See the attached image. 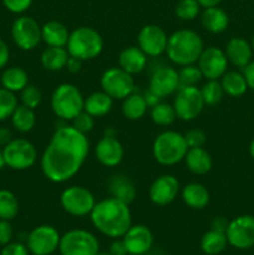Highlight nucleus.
<instances>
[{"mask_svg": "<svg viewBox=\"0 0 254 255\" xmlns=\"http://www.w3.org/2000/svg\"><path fill=\"white\" fill-rule=\"evenodd\" d=\"M89 151L90 142L86 134L71 125L59 127L40 159L42 174L52 183H65L79 173Z\"/></svg>", "mask_w": 254, "mask_h": 255, "instance_id": "obj_1", "label": "nucleus"}, {"mask_svg": "<svg viewBox=\"0 0 254 255\" xmlns=\"http://www.w3.org/2000/svg\"><path fill=\"white\" fill-rule=\"evenodd\" d=\"M91 223L97 231L109 238H122L132 226V214L128 204L110 197L96 202L91 214Z\"/></svg>", "mask_w": 254, "mask_h": 255, "instance_id": "obj_2", "label": "nucleus"}, {"mask_svg": "<svg viewBox=\"0 0 254 255\" xmlns=\"http://www.w3.org/2000/svg\"><path fill=\"white\" fill-rule=\"evenodd\" d=\"M204 49L203 40L196 31L189 29L177 30L168 36L166 54L178 66L196 64Z\"/></svg>", "mask_w": 254, "mask_h": 255, "instance_id": "obj_3", "label": "nucleus"}, {"mask_svg": "<svg viewBox=\"0 0 254 255\" xmlns=\"http://www.w3.org/2000/svg\"><path fill=\"white\" fill-rule=\"evenodd\" d=\"M188 149L184 134L172 129L159 133L152 144L154 159L162 166H174L179 163L184 159Z\"/></svg>", "mask_w": 254, "mask_h": 255, "instance_id": "obj_4", "label": "nucleus"}, {"mask_svg": "<svg viewBox=\"0 0 254 255\" xmlns=\"http://www.w3.org/2000/svg\"><path fill=\"white\" fill-rule=\"evenodd\" d=\"M66 49L70 56L89 61L100 56L104 50V39L94 27L80 26L70 32Z\"/></svg>", "mask_w": 254, "mask_h": 255, "instance_id": "obj_5", "label": "nucleus"}, {"mask_svg": "<svg viewBox=\"0 0 254 255\" xmlns=\"http://www.w3.org/2000/svg\"><path fill=\"white\" fill-rule=\"evenodd\" d=\"M85 97L81 91L72 84L59 85L50 99L51 110L59 119L72 121L80 112L84 111Z\"/></svg>", "mask_w": 254, "mask_h": 255, "instance_id": "obj_6", "label": "nucleus"}, {"mask_svg": "<svg viewBox=\"0 0 254 255\" xmlns=\"http://www.w3.org/2000/svg\"><path fill=\"white\" fill-rule=\"evenodd\" d=\"M59 252L61 255H96L100 243L86 229H71L60 238Z\"/></svg>", "mask_w": 254, "mask_h": 255, "instance_id": "obj_7", "label": "nucleus"}, {"mask_svg": "<svg viewBox=\"0 0 254 255\" xmlns=\"http://www.w3.org/2000/svg\"><path fill=\"white\" fill-rule=\"evenodd\" d=\"M6 167L14 171L31 168L37 159V151L34 144L25 138H12L2 148Z\"/></svg>", "mask_w": 254, "mask_h": 255, "instance_id": "obj_8", "label": "nucleus"}, {"mask_svg": "<svg viewBox=\"0 0 254 255\" xmlns=\"http://www.w3.org/2000/svg\"><path fill=\"white\" fill-rule=\"evenodd\" d=\"M204 100L201 89L197 86H181L176 92L173 107L176 110L177 119L182 121H193L203 111Z\"/></svg>", "mask_w": 254, "mask_h": 255, "instance_id": "obj_9", "label": "nucleus"}, {"mask_svg": "<svg viewBox=\"0 0 254 255\" xmlns=\"http://www.w3.org/2000/svg\"><path fill=\"white\" fill-rule=\"evenodd\" d=\"M60 204L72 217L90 216L96 201L91 192L82 186H71L64 189L60 196Z\"/></svg>", "mask_w": 254, "mask_h": 255, "instance_id": "obj_10", "label": "nucleus"}, {"mask_svg": "<svg viewBox=\"0 0 254 255\" xmlns=\"http://www.w3.org/2000/svg\"><path fill=\"white\" fill-rule=\"evenodd\" d=\"M102 91L106 92L114 100H124L128 95L134 92L136 84L131 74L122 70L121 67H110L102 74L101 80Z\"/></svg>", "mask_w": 254, "mask_h": 255, "instance_id": "obj_11", "label": "nucleus"}, {"mask_svg": "<svg viewBox=\"0 0 254 255\" xmlns=\"http://www.w3.org/2000/svg\"><path fill=\"white\" fill-rule=\"evenodd\" d=\"M11 37L19 49L30 51L37 47L42 40L41 26L34 17L22 15L12 22Z\"/></svg>", "mask_w": 254, "mask_h": 255, "instance_id": "obj_12", "label": "nucleus"}, {"mask_svg": "<svg viewBox=\"0 0 254 255\" xmlns=\"http://www.w3.org/2000/svg\"><path fill=\"white\" fill-rule=\"evenodd\" d=\"M60 233L49 224H42L32 229L26 238V247L32 255H51L59 251Z\"/></svg>", "mask_w": 254, "mask_h": 255, "instance_id": "obj_13", "label": "nucleus"}, {"mask_svg": "<svg viewBox=\"0 0 254 255\" xmlns=\"http://www.w3.org/2000/svg\"><path fill=\"white\" fill-rule=\"evenodd\" d=\"M226 236L228 244L236 249L244 251L254 247V216L243 214L229 222Z\"/></svg>", "mask_w": 254, "mask_h": 255, "instance_id": "obj_14", "label": "nucleus"}, {"mask_svg": "<svg viewBox=\"0 0 254 255\" xmlns=\"http://www.w3.org/2000/svg\"><path fill=\"white\" fill-rule=\"evenodd\" d=\"M228 59L224 50L216 46H209L203 49L197 66L201 70L202 75L207 80H219L228 69Z\"/></svg>", "mask_w": 254, "mask_h": 255, "instance_id": "obj_15", "label": "nucleus"}, {"mask_svg": "<svg viewBox=\"0 0 254 255\" xmlns=\"http://www.w3.org/2000/svg\"><path fill=\"white\" fill-rule=\"evenodd\" d=\"M168 36L161 26L156 24H147L139 30L137 36L138 47L151 57H157L166 52Z\"/></svg>", "mask_w": 254, "mask_h": 255, "instance_id": "obj_16", "label": "nucleus"}, {"mask_svg": "<svg viewBox=\"0 0 254 255\" xmlns=\"http://www.w3.org/2000/svg\"><path fill=\"white\" fill-rule=\"evenodd\" d=\"M179 193V182L172 174H162L149 187L148 196L153 204L166 207L177 198Z\"/></svg>", "mask_w": 254, "mask_h": 255, "instance_id": "obj_17", "label": "nucleus"}, {"mask_svg": "<svg viewBox=\"0 0 254 255\" xmlns=\"http://www.w3.org/2000/svg\"><path fill=\"white\" fill-rule=\"evenodd\" d=\"M179 89L178 71L171 66H162L152 74L149 80V91L163 99L176 94Z\"/></svg>", "mask_w": 254, "mask_h": 255, "instance_id": "obj_18", "label": "nucleus"}, {"mask_svg": "<svg viewBox=\"0 0 254 255\" xmlns=\"http://www.w3.org/2000/svg\"><path fill=\"white\" fill-rule=\"evenodd\" d=\"M127 253L132 255H144L151 251L153 246V234L148 227L136 224L129 227L122 237Z\"/></svg>", "mask_w": 254, "mask_h": 255, "instance_id": "obj_19", "label": "nucleus"}, {"mask_svg": "<svg viewBox=\"0 0 254 255\" xmlns=\"http://www.w3.org/2000/svg\"><path fill=\"white\" fill-rule=\"evenodd\" d=\"M95 156L102 166L112 168V167H117L122 162L125 149L116 137L105 134L95 147Z\"/></svg>", "mask_w": 254, "mask_h": 255, "instance_id": "obj_20", "label": "nucleus"}, {"mask_svg": "<svg viewBox=\"0 0 254 255\" xmlns=\"http://www.w3.org/2000/svg\"><path fill=\"white\" fill-rule=\"evenodd\" d=\"M224 52H226L228 62L242 70L252 61V57H253V49H252L251 42L239 36L232 37L229 40Z\"/></svg>", "mask_w": 254, "mask_h": 255, "instance_id": "obj_21", "label": "nucleus"}, {"mask_svg": "<svg viewBox=\"0 0 254 255\" xmlns=\"http://www.w3.org/2000/svg\"><path fill=\"white\" fill-rule=\"evenodd\" d=\"M147 57L138 46L125 47L119 55V66L133 76L146 69Z\"/></svg>", "mask_w": 254, "mask_h": 255, "instance_id": "obj_22", "label": "nucleus"}, {"mask_svg": "<svg viewBox=\"0 0 254 255\" xmlns=\"http://www.w3.org/2000/svg\"><path fill=\"white\" fill-rule=\"evenodd\" d=\"M202 26L211 34H222L229 26V16L219 6L204 7L201 15Z\"/></svg>", "mask_w": 254, "mask_h": 255, "instance_id": "obj_23", "label": "nucleus"}, {"mask_svg": "<svg viewBox=\"0 0 254 255\" xmlns=\"http://www.w3.org/2000/svg\"><path fill=\"white\" fill-rule=\"evenodd\" d=\"M184 162L189 172L197 176H203L207 174L213 167V159L211 153L203 148V147H197V148H189L184 157Z\"/></svg>", "mask_w": 254, "mask_h": 255, "instance_id": "obj_24", "label": "nucleus"}, {"mask_svg": "<svg viewBox=\"0 0 254 255\" xmlns=\"http://www.w3.org/2000/svg\"><path fill=\"white\" fill-rule=\"evenodd\" d=\"M182 199L184 204L192 209H204L209 204L211 201V194L207 187L202 183L192 182V183L186 184L182 189Z\"/></svg>", "mask_w": 254, "mask_h": 255, "instance_id": "obj_25", "label": "nucleus"}, {"mask_svg": "<svg viewBox=\"0 0 254 255\" xmlns=\"http://www.w3.org/2000/svg\"><path fill=\"white\" fill-rule=\"evenodd\" d=\"M69 36L70 31L67 27L57 20H50L41 26L42 41L47 46L66 47Z\"/></svg>", "mask_w": 254, "mask_h": 255, "instance_id": "obj_26", "label": "nucleus"}, {"mask_svg": "<svg viewBox=\"0 0 254 255\" xmlns=\"http://www.w3.org/2000/svg\"><path fill=\"white\" fill-rule=\"evenodd\" d=\"M114 106V99L104 91L92 92L91 95L85 99L84 111L91 115L95 119L106 116L110 114Z\"/></svg>", "mask_w": 254, "mask_h": 255, "instance_id": "obj_27", "label": "nucleus"}, {"mask_svg": "<svg viewBox=\"0 0 254 255\" xmlns=\"http://www.w3.org/2000/svg\"><path fill=\"white\" fill-rule=\"evenodd\" d=\"M224 94L231 97H241L248 90V84L244 77V74L237 70L228 71L219 79Z\"/></svg>", "mask_w": 254, "mask_h": 255, "instance_id": "obj_28", "label": "nucleus"}, {"mask_svg": "<svg viewBox=\"0 0 254 255\" xmlns=\"http://www.w3.org/2000/svg\"><path fill=\"white\" fill-rule=\"evenodd\" d=\"M69 57L70 55L66 47L47 46L42 51L40 61H41L42 67L45 70H49V71H60V70L65 69Z\"/></svg>", "mask_w": 254, "mask_h": 255, "instance_id": "obj_29", "label": "nucleus"}, {"mask_svg": "<svg viewBox=\"0 0 254 255\" xmlns=\"http://www.w3.org/2000/svg\"><path fill=\"white\" fill-rule=\"evenodd\" d=\"M122 101H124L122 102V114L127 120H131V121L141 120L148 110V105H147L143 94H138L136 91L132 92Z\"/></svg>", "mask_w": 254, "mask_h": 255, "instance_id": "obj_30", "label": "nucleus"}, {"mask_svg": "<svg viewBox=\"0 0 254 255\" xmlns=\"http://www.w3.org/2000/svg\"><path fill=\"white\" fill-rule=\"evenodd\" d=\"M110 192L114 198L119 199L128 206L134 201L137 193L134 184L127 177L121 176V174L115 176L110 181Z\"/></svg>", "mask_w": 254, "mask_h": 255, "instance_id": "obj_31", "label": "nucleus"}, {"mask_svg": "<svg viewBox=\"0 0 254 255\" xmlns=\"http://www.w3.org/2000/svg\"><path fill=\"white\" fill-rule=\"evenodd\" d=\"M0 82L4 89L11 92H20L29 84V75L22 67L11 66L2 71Z\"/></svg>", "mask_w": 254, "mask_h": 255, "instance_id": "obj_32", "label": "nucleus"}, {"mask_svg": "<svg viewBox=\"0 0 254 255\" xmlns=\"http://www.w3.org/2000/svg\"><path fill=\"white\" fill-rule=\"evenodd\" d=\"M228 241L227 236L223 232L211 231L206 232L201 239V249L207 255H218L226 249Z\"/></svg>", "mask_w": 254, "mask_h": 255, "instance_id": "obj_33", "label": "nucleus"}, {"mask_svg": "<svg viewBox=\"0 0 254 255\" xmlns=\"http://www.w3.org/2000/svg\"><path fill=\"white\" fill-rule=\"evenodd\" d=\"M10 119H11L12 127L21 133L30 132L36 124V116H35L34 110L29 109L24 105H17Z\"/></svg>", "mask_w": 254, "mask_h": 255, "instance_id": "obj_34", "label": "nucleus"}, {"mask_svg": "<svg viewBox=\"0 0 254 255\" xmlns=\"http://www.w3.org/2000/svg\"><path fill=\"white\" fill-rule=\"evenodd\" d=\"M19 213V201L11 191L0 189V219L12 221Z\"/></svg>", "mask_w": 254, "mask_h": 255, "instance_id": "obj_35", "label": "nucleus"}, {"mask_svg": "<svg viewBox=\"0 0 254 255\" xmlns=\"http://www.w3.org/2000/svg\"><path fill=\"white\" fill-rule=\"evenodd\" d=\"M151 119L158 126H171L177 120L176 110L173 105L167 102H158L151 107Z\"/></svg>", "mask_w": 254, "mask_h": 255, "instance_id": "obj_36", "label": "nucleus"}, {"mask_svg": "<svg viewBox=\"0 0 254 255\" xmlns=\"http://www.w3.org/2000/svg\"><path fill=\"white\" fill-rule=\"evenodd\" d=\"M201 94L204 100V104L208 106H213L222 101L224 91L219 80H207L206 84L202 86Z\"/></svg>", "mask_w": 254, "mask_h": 255, "instance_id": "obj_37", "label": "nucleus"}, {"mask_svg": "<svg viewBox=\"0 0 254 255\" xmlns=\"http://www.w3.org/2000/svg\"><path fill=\"white\" fill-rule=\"evenodd\" d=\"M17 107V97L14 92L0 87V122L10 119Z\"/></svg>", "mask_w": 254, "mask_h": 255, "instance_id": "obj_38", "label": "nucleus"}, {"mask_svg": "<svg viewBox=\"0 0 254 255\" xmlns=\"http://www.w3.org/2000/svg\"><path fill=\"white\" fill-rule=\"evenodd\" d=\"M201 5L197 0H179L176 5V12L177 17L183 21H191L197 17L201 10Z\"/></svg>", "mask_w": 254, "mask_h": 255, "instance_id": "obj_39", "label": "nucleus"}, {"mask_svg": "<svg viewBox=\"0 0 254 255\" xmlns=\"http://www.w3.org/2000/svg\"><path fill=\"white\" fill-rule=\"evenodd\" d=\"M182 69L178 71L179 76V87L181 86H197L199 81L203 79L201 70L197 65H186L181 66Z\"/></svg>", "mask_w": 254, "mask_h": 255, "instance_id": "obj_40", "label": "nucleus"}, {"mask_svg": "<svg viewBox=\"0 0 254 255\" xmlns=\"http://www.w3.org/2000/svg\"><path fill=\"white\" fill-rule=\"evenodd\" d=\"M20 101H21V105H24V106L35 110L41 104L42 94L39 87H36L35 85L27 84L20 91Z\"/></svg>", "mask_w": 254, "mask_h": 255, "instance_id": "obj_41", "label": "nucleus"}, {"mask_svg": "<svg viewBox=\"0 0 254 255\" xmlns=\"http://www.w3.org/2000/svg\"><path fill=\"white\" fill-rule=\"evenodd\" d=\"M71 122V126L84 134L90 133L95 127V117H92L91 115L87 114L86 111L80 112Z\"/></svg>", "mask_w": 254, "mask_h": 255, "instance_id": "obj_42", "label": "nucleus"}, {"mask_svg": "<svg viewBox=\"0 0 254 255\" xmlns=\"http://www.w3.org/2000/svg\"><path fill=\"white\" fill-rule=\"evenodd\" d=\"M187 144L189 148H197V147H203L207 142V136L202 129L192 128L184 133Z\"/></svg>", "mask_w": 254, "mask_h": 255, "instance_id": "obj_43", "label": "nucleus"}, {"mask_svg": "<svg viewBox=\"0 0 254 255\" xmlns=\"http://www.w3.org/2000/svg\"><path fill=\"white\" fill-rule=\"evenodd\" d=\"M4 6L12 14H22L32 4V0H1Z\"/></svg>", "mask_w": 254, "mask_h": 255, "instance_id": "obj_44", "label": "nucleus"}, {"mask_svg": "<svg viewBox=\"0 0 254 255\" xmlns=\"http://www.w3.org/2000/svg\"><path fill=\"white\" fill-rule=\"evenodd\" d=\"M30 252L27 249L26 244H22L20 242H10L6 246L2 247L0 255H29Z\"/></svg>", "mask_w": 254, "mask_h": 255, "instance_id": "obj_45", "label": "nucleus"}, {"mask_svg": "<svg viewBox=\"0 0 254 255\" xmlns=\"http://www.w3.org/2000/svg\"><path fill=\"white\" fill-rule=\"evenodd\" d=\"M14 236V229L10 224V221H2L0 219V246H6L10 243Z\"/></svg>", "mask_w": 254, "mask_h": 255, "instance_id": "obj_46", "label": "nucleus"}, {"mask_svg": "<svg viewBox=\"0 0 254 255\" xmlns=\"http://www.w3.org/2000/svg\"><path fill=\"white\" fill-rule=\"evenodd\" d=\"M82 62L84 61L80 59H77V57L70 56L69 60H67L65 69H66L70 74H79L82 69Z\"/></svg>", "mask_w": 254, "mask_h": 255, "instance_id": "obj_47", "label": "nucleus"}, {"mask_svg": "<svg viewBox=\"0 0 254 255\" xmlns=\"http://www.w3.org/2000/svg\"><path fill=\"white\" fill-rule=\"evenodd\" d=\"M243 74L247 80V84H248V89L254 91V60H252V61L244 67Z\"/></svg>", "mask_w": 254, "mask_h": 255, "instance_id": "obj_48", "label": "nucleus"}, {"mask_svg": "<svg viewBox=\"0 0 254 255\" xmlns=\"http://www.w3.org/2000/svg\"><path fill=\"white\" fill-rule=\"evenodd\" d=\"M10 59V50L6 42L0 39V69L6 66Z\"/></svg>", "mask_w": 254, "mask_h": 255, "instance_id": "obj_49", "label": "nucleus"}, {"mask_svg": "<svg viewBox=\"0 0 254 255\" xmlns=\"http://www.w3.org/2000/svg\"><path fill=\"white\" fill-rule=\"evenodd\" d=\"M110 253L112 255H127V249L122 239L117 238L110 247Z\"/></svg>", "mask_w": 254, "mask_h": 255, "instance_id": "obj_50", "label": "nucleus"}, {"mask_svg": "<svg viewBox=\"0 0 254 255\" xmlns=\"http://www.w3.org/2000/svg\"><path fill=\"white\" fill-rule=\"evenodd\" d=\"M228 224L229 221H227L224 217H216V218L212 221V228L214 231H218V232H223L226 233L227 228H228Z\"/></svg>", "mask_w": 254, "mask_h": 255, "instance_id": "obj_51", "label": "nucleus"}, {"mask_svg": "<svg viewBox=\"0 0 254 255\" xmlns=\"http://www.w3.org/2000/svg\"><path fill=\"white\" fill-rule=\"evenodd\" d=\"M10 141H12V133L6 127H0V144L6 146Z\"/></svg>", "mask_w": 254, "mask_h": 255, "instance_id": "obj_52", "label": "nucleus"}, {"mask_svg": "<svg viewBox=\"0 0 254 255\" xmlns=\"http://www.w3.org/2000/svg\"><path fill=\"white\" fill-rule=\"evenodd\" d=\"M143 96H144V99H146V102H147V105H148V107H153L154 105H157L158 102H161V99H159L157 95H154L153 92L149 91V90L148 91L144 92Z\"/></svg>", "mask_w": 254, "mask_h": 255, "instance_id": "obj_53", "label": "nucleus"}, {"mask_svg": "<svg viewBox=\"0 0 254 255\" xmlns=\"http://www.w3.org/2000/svg\"><path fill=\"white\" fill-rule=\"evenodd\" d=\"M202 7H212V6H218L222 2V0H197Z\"/></svg>", "mask_w": 254, "mask_h": 255, "instance_id": "obj_54", "label": "nucleus"}, {"mask_svg": "<svg viewBox=\"0 0 254 255\" xmlns=\"http://www.w3.org/2000/svg\"><path fill=\"white\" fill-rule=\"evenodd\" d=\"M4 167H6V163H5L4 154H2V151H0V169H2Z\"/></svg>", "mask_w": 254, "mask_h": 255, "instance_id": "obj_55", "label": "nucleus"}, {"mask_svg": "<svg viewBox=\"0 0 254 255\" xmlns=\"http://www.w3.org/2000/svg\"><path fill=\"white\" fill-rule=\"evenodd\" d=\"M249 154H251L252 158L254 159V138L252 139L251 144H249Z\"/></svg>", "mask_w": 254, "mask_h": 255, "instance_id": "obj_56", "label": "nucleus"}, {"mask_svg": "<svg viewBox=\"0 0 254 255\" xmlns=\"http://www.w3.org/2000/svg\"><path fill=\"white\" fill-rule=\"evenodd\" d=\"M96 255H112L110 252H99Z\"/></svg>", "mask_w": 254, "mask_h": 255, "instance_id": "obj_57", "label": "nucleus"}, {"mask_svg": "<svg viewBox=\"0 0 254 255\" xmlns=\"http://www.w3.org/2000/svg\"><path fill=\"white\" fill-rule=\"evenodd\" d=\"M251 45H252V49H253V52H254V35H253V39H252Z\"/></svg>", "mask_w": 254, "mask_h": 255, "instance_id": "obj_58", "label": "nucleus"}, {"mask_svg": "<svg viewBox=\"0 0 254 255\" xmlns=\"http://www.w3.org/2000/svg\"><path fill=\"white\" fill-rule=\"evenodd\" d=\"M127 255H132V254H127Z\"/></svg>", "mask_w": 254, "mask_h": 255, "instance_id": "obj_59", "label": "nucleus"}]
</instances>
